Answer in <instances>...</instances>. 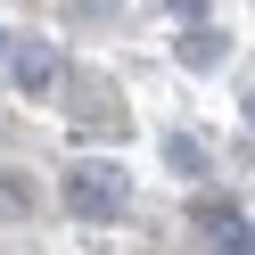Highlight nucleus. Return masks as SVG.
Returning <instances> with one entry per match:
<instances>
[{"instance_id":"nucleus-3","label":"nucleus","mask_w":255,"mask_h":255,"mask_svg":"<svg viewBox=\"0 0 255 255\" xmlns=\"http://www.w3.org/2000/svg\"><path fill=\"white\" fill-rule=\"evenodd\" d=\"M25 206H33V189H25V181H8V173H0V222H8V214H25Z\"/></svg>"},{"instance_id":"nucleus-2","label":"nucleus","mask_w":255,"mask_h":255,"mask_svg":"<svg viewBox=\"0 0 255 255\" xmlns=\"http://www.w3.org/2000/svg\"><path fill=\"white\" fill-rule=\"evenodd\" d=\"M8 74H17L25 91H58V50H41V41H17V50H8Z\"/></svg>"},{"instance_id":"nucleus-1","label":"nucleus","mask_w":255,"mask_h":255,"mask_svg":"<svg viewBox=\"0 0 255 255\" xmlns=\"http://www.w3.org/2000/svg\"><path fill=\"white\" fill-rule=\"evenodd\" d=\"M66 206L83 222H116L124 206H132V181H124V165H107V156H91V165L66 173Z\"/></svg>"},{"instance_id":"nucleus-4","label":"nucleus","mask_w":255,"mask_h":255,"mask_svg":"<svg viewBox=\"0 0 255 255\" xmlns=\"http://www.w3.org/2000/svg\"><path fill=\"white\" fill-rule=\"evenodd\" d=\"M222 255H255V239H239V231H231V239H222Z\"/></svg>"},{"instance_id":"nucleus-5","label":"nucleus","mask_w":255,"mask_h":255,"mask_svg":"<svg viewBox=\"0 0 255 255\" xmlns=\"http://www.w3.org/2000/svg\"><path fill=\"white\" fill-rule=\"evenodd\" d=\"M247 124H255V91H247Z\"/></svg>"}]
</instances>
